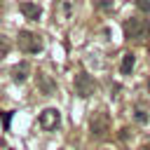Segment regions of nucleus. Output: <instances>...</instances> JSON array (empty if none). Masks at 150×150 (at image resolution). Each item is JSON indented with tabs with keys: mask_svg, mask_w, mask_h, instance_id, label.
I'll return each mask as SVG.
<instances>
[{
	"mask_svg": "<svg viewBox=\"0 0 150 150\" xmlns=\"http://www.w3.org/2000/svg\"><path fill=\"white\" fill-rule=\"evenodd\" d=\"M148 33H150V26H148L145 19L131 16V19L124 21V35H127V40H145Z\"/></svg>",
	"mask_w": 150,
	"mask_h": 150,
	"instance_id": "1",
	"label": "nucleus"
},
{
	"mask_svg": "<svg viewBox=\"0 0 150 150\" xmlns=\"http://www.w3.org/2000/svg\"><path fill=\"white\" fill-rule=\"evenodd\" d=\"M19 49L26 52V54L42 52V38L33 30H19Z\"/></svg>",
	"mask_w": 150,
	"mask_h": 150,
	"instance_id": "2",
	"label": "nucleus"
},
{
	"mask_svg": "<svg viewBox=\"0 0 150 150\" xmlns=\"http://www.w3.org/2000/svg\"><path fill=\"white\" fill-rule=\"evenodd\" d=\"M108 127H110V117H108V112H105V110H96V112L91 115V120H89L91 136H96V138L105 136V134H108Z\"/></svg>",
	"mask_w": 150,
	"mask_h": 150,
	"instance_id": "3",
	"label": "nucleus"
},
{
	"mask_svg": "<svg viewBox=\"0 0 150 150\" xmlns=\"http://www.w3.org/2000/svg\"><path fill=\"white\" fill-rule=\"evenodd\" d=\"M94 89H96V82H94V77H91L89 73L82 70V73L75 75V91H77V96L87 98V96L94 94Z\"/></svg>",
	"mask_w": 150,
	"mask_h": 150,
	"instance_id": "4",
	"label": "nucleus"
},
{
	"mask_svg": "<svg viewBox=\"0 0 150 150\" xmlns=\"http://www.w3.org/2000/svg\"><path fill=\"white\" fill-rule=\"evenodd\" d=\"M38 122H40V127H42L45 131H52V129H56V127L61 124V112H59L56 108H45V110L40 112Z\"/></svg>",
	"mask_w": 150,
	"mask_h": 150,
	"instance_id": "5",
	"label": "nucleus"
},
{
	"mask_svg": "<svg viewBox=\"0 0 150 150\" xmlns=\"http://www.w3.org/2000/svg\"><path fill=\"white\" fill-rule=\"evenodd\" d=\"M19 9H21V14H23L26 19H30V21H38V19H40V14H42V9H40L35 2H21V5H19Z\"/></svg>",
	"mask_w": 150,
	"mask_h": 150,
	"instance_id": "6",
	"label": "nucleus"
},
{
	"mask_svg": "<svg viewBox=\"0 0 150 150\" xmlns=\"http://www.w3.org/2000/svg\"><path fill=\"white\" fill-rule=\"evenodd\" d=\"M28 73H30L28 61H21V63H16V66L12 68V80H14V82H23V80L28 77Z\"/></svg>",
	"mask_w": 150,
	"mask_h": 150,
	"instance_id": "7",
	"label": "nucleus"
},
{
	"mask_svg": "<svg viewBox=\"0 0 150 150\" xmlns=\"http://www.w3.org/2000/svg\"><path fill=\"white\" fill-rule=\"evenodd\" d=\"M38 84H40V89H42L45 94H52V91L56 89V84H54V82H52L45 73H40V75H38Z\"/></svg>",
	"mask_w": 150,
	"mask_h": 150,
	"instance_id": "8",
	"label": "nucleus"
},
{
	"mask_svg": "<svg viewBox=\"0 0 150 150\" xmlns=\"http://www.w3.org/2000/svg\"><path fill=\"white\" fill-rule=\"evenodd\" d=\"M134 61H136V56H134L131 52H129V54H124V59H122V68H120V70H122V75H129V73L134 70Z\"/></svg>",
	"mask_w": 150,
	"mask_h": 150,
	"instance_id": "9",
	"label": "nucleus"
},
{
	"mask_svg": "<svg viewBox=\"0 0 150 150\" xmlns=\"http://www.w3.org/2000/svg\"><path fill=\"white\" fill-rule=\"evenodd\" d=\"M9 47H12V42H9V38L0 33V56H5V54L9 52Z\"/></svg>",
	"mask_w": 150,
	"mask_h": 150,
	"instance_id": "10",
	"label": "nucleus"
},
{
	"mask_svg": "<svg viewBox=\"0 0 150 150\" xmlns=\"http://www.w3.org/2000/svg\"><path fill=\"white\" fill-rule=\"evenodd\" d=\"M134 117H136V122H141V124H143V122H145V120H148V117H145V112H143V110H136V115H134Z\"/></svg>",
	"mask_w": 150,
	"mask_h": 150,
	"instance_id": "11",
	"label": "nucleus"
},
{
	"mask_svg": "<svg viewBox=\"0 0 150 150\" xmlns=\"http://www.w3.org/2000/svg\"><path fill=\"white\" fill-rule=\"evenodd\" d=\"M2 120H5V129H7V127H9V120H12V112H5Z\"/></svg>",
	"mask_w": 150,
	"mask_h": 150,
	"instance_id": "12",
	"label": "nucleus"
},
{
	"mask_svg": "<svg viewBox=\"0 0 150 150\" xmlns=\"http://www.w3.org/2000/svg\"><path fill=\"white\" fill-rule=\"evenodd\" d=\"M148 91H150V82H148Z\"/></svg>",
	"mask_w": 150,
	"mask_h": 150,
	"instance_id": "13",
	"label": "nucleus"
},
{
	"mask_svg": "<svg viewBox=\"0 0 150 150\" xmlns=\"http://www.w3.org/2000/svg\"><path fill=\"white\" fill-rule=\"evenodd\" d=\"M148 150H150V148H148Z\"/></svg>",
	"mask_w": 150,
	"mask_h": 150,
	"instance_id": "14",
	"label": "nucleus"
}]
</instances>
